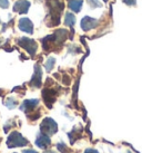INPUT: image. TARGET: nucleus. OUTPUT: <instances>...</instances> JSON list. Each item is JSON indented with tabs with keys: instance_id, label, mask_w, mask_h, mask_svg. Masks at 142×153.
Masks as SVG:
<instances>
[{
	"instance_id": "obj_1",
	"label": "nucleus",
	"mask_w": 142,
	"mask_h": 153,
	"mask_svg": "<svg viewBox=\"0 0 142 153\" xmlns=\"http://www.w3.org/2000/svg\"><path fill=\"white\" fill-rule=\"evenodd\" d=\"M27 144H28V141L26 140L19 132H16V131L12 132L9 135L8 140H7V146H8L9 149L17 148V146H25Z\"/></svg>"
},
{
	"instance_id": "obj_2",
	"label": "nucleus",
	"mask_w": 142,
	"mask_h": 153,
	"mask_svg": "<svg viewBox=\"0 0 142 153\" xmlns=\"http://www.w3.org/2000/svg\"><path fill=\"white\" fill-rule=\"evenodd\" d=\"M40 130H41L42 134H46V135L50 136L57 132L58 125H57V123L52 119L47 117V119H45L42 121L41 125H40Z\"/></svg>"
},
{
	"instance_id": "obj_3",
	"label": "nucleus",
	"mask_w": 142,
	"mask_h": 153,
	"mask_svg": "<svg viewBox=\"0 0 142 153\" xmlns=\"http://www.w3.org/2000/svg\"><path fill=\"white\" fill-rule=\"evenodd\" d=\"M18 44H19V46H21L23 49H26V51H28L31 56H34L36 51H37V44H36L34 40L22 37V38H20L18 40Z\"/></svg>"
},
{
	"instance_id": "obj_4",
	"label": "nucleus",
	"mask_w": 142,
	"mask_h": 153,
	"mask_svg": "<svg viewBox=\"0 0 142 153\" xmlns=\"http://www.w3.org/2000/svg\"><path fill=\"white\" fill-rule=\"evenodd\" d=\"M30 2L28 0H18L13 6V11L18 13H27L29 10Z\"/></svg>"
},
{
	"instance_id": "obj_5",
	"label": "nucleus",
	"mask_w": 142,
	"mask_h": 153,
	"mask_svg": "<svg viewBox=\"0 0 142 153\" xmlns=\"http://www.w3.org/2000/svg\"><path fill=\"white\" fill-rule=\"evenodd\" d=\"M19 29L27 34H32L34 33V24L28 18H21L19 20Z\"/></svg>"
},
{
	"instance_id": "obj_6",
	"label": "nucleus",
	"mask_w": 142,
	"mask_h": 153,
	"mask_svg": "<svg viewBox=\"0 0 142 153\" xmlns=\"http://www.w3.org/2000/svg\"><path fill=\"white\" fill-rule=\"evenodd\" d=\"M97 25H98V20L91 17H84L83 19H82V22H81V28H82L84 31L93 29L94 27H97Z\"/></svg>"
},
{
	"instance_id": "obj_7",
	"label": "nucleus",
	"mask_w": 142,
	"mask_h": 153,
	"mask_svg": "<svg viewBox=\"0 0 142 153\" xmlns=\"http://www.w3.org/2000/svg\"><path fill=\"white\" fill-rule=\"evenodd\" d=\"M41 76H42L41 68L39 67V65H36V66H34V77H32V78H31V81H30V85L39 87V86L41 85Z\"/></svg>"
},
{
	"instance_id": "obj_8",
	"label": "nucleus",
	"mask_w": 142,
	"mask_h": 153,
	"mask_svg": "<svg viewBox=\"0 0 142 153\" xmlns=\"http://www.w3.org/2000/svg\"><path fill=\"white\" fill-rule=\"evenodd\" d=\"M54 93L53 89H49V88H46L43 92H42V96H43V100H45V102H46L47 106L48 107H51V104L54 102Z\"/></svg>"
},
{
	"instance_id": "obj_9",
	"label": "nucleus",
	"mask_w": 142,
	"mask_h": 153,
	"mask_svg": "<svg viewBox=\"0 0 142 153\" xmlns=\"http://www.w3.org/2000/svg\"><path fill=\"white\" fill-rule=\"evenodd\" d=\"M51 141L49 139V136L46 135V134H39L37 137V140H36V144L37 146H39L40 149H46L48 145H50Z\"/></svg>"
},
{
	"instance_id": "obj_10",
	"label": "nucleus",
	"mask_w": 142,
	"mask_h": 153,
	"mask_svg": "<svg viewBox=\"0 0 142 153\" xmlns=\"http://www.w3.org/2000/svg\"><path fill=\"white\" fill-rule=\"evenodd\" d=\"M38 103H39L38 100H27V101L22 103V105L20 106V110L26 112V113H28V112L34 110V107H37Z\"/></svg>"
},
{
	"instance_id": "obj_11",
	"label": "nucleus",
	"mask_w": 142,
	"mask_h": 153,
	"mask_svg": "<svg viewBox=\"0 0 142 153\" xmlns=\"http://www.w3.org/2000/svg\"><path fill=\"white\" fill-rule=\"evenodd\" d=\"M82 6V0H70L69 1V8L72 9L75 13H79Z\"/></svg>"
},
{
	"instance_id": "obj_12",
	"label": "nucleus",
	"mask_w": 142,
	"mask_h": 153,
	"mask_svg": "<svg viewBox=\"0 0 142 153\" xmlns=\"http://www.w3.org/2000/svg\"><path fill=\"white\" fill-rule=\"evenodd\" d=\"M75 22V17L72 15V13H67L66 15V19H64V24L67 26H73Z\"/></svg>"
},
{
	"instance_id": "obj_13",
	"label": "nucleus",
	"mask_w": 142,
	"mask_h": 153,
	"mask_svg": "<svg viewBox=\"0 0 142 153\" xmlns=\"http://www.w3.org/2000/svg\"><path fill=\"white\" fill-rule=\"evenodd\" d=\"M4 105L8 107V108H10V110H12V108H15V107L17 106V101L13 97H9L8 100L4 102Z\"/></svg>"
},
{
	"instance_id": "obj_14",
	"label": "nucleus",
	"mask_w": 142,
	"mask_h": 153,
	"mask_svg": "<svg viewBox=\"0 0 142 153\" xmlns=\"http://www.w3.org/2000/svg\"><path fill=\"white\" fill-rule=\"evenodd\" d=\"M54 62H56V59L54 58H52V57H50L49 59L47 60V63H46V69L48 71V72H50L51 69H52V67H53V65H54Z\"/></svg>"
},
{
	"instance_id": "obj_15",
	"label": "nucleus",
	"mask_w": 142,
	"mask_h": 153,
	"mask_svg": "<svg viewBox=\"0 0 142 153\" xmlns=\"http://www.w3.org/2000/svg\"><path fill=\"white\" fill-rule=\"evenodd\" d=\"M88 4L91 8H97V7H101V4L98 0H88Z\"/></svg>"
},
{
	"instance_id": "obj_16",
	"label": "nucleus",
	"mask_w": 142,
	"mask_h": 153,
	"mask_svg": "<svg viewBox=\"0 0 142 153\" xmlns=\"http://www.w3.org/2000/svg\"><path fill=\"white\" fill-rule=\"evenodd\" d=\"M0 7L1 8H8L9 7V1L8 0H0Z\"/></svg>"
},
{
	"instance_id": "obj_17",
	"label": "nucleus",
	"mask_w": 142,
	"mask_h": 153,
	"mask_svg": "<svg viewBox=\"0 0 142 153\" xmlns=\"http://www.w3.org/2000/svg\"><path fill=\"white\" fill-rule=\"evenodd\" d=\"M125 4H129V6H132V4H135V0H123Z\"/></svg>"
},
{
	"instance_id": "obj_18",
	"label": "nucleus",
	"mask_w": 142,
	"mask_h": 153,
	"mask_svg": "<svg viewBox=\"0 0 142 153\" xmlns=\"http://www.w3.org/2000/svg\"><path fill=\"white\" fill-rule=\"evenodd\" d=\"M22 153H37V151H34V150H23Z\"/></svg>"
},
{
	"instance_id": "obj_19",
	"label": "nucleus",
	"mask_w": 142,
	"mask_h": 153,
	"mask_svg": "<svg viewBox=\"0 0 142 153\" xmlns=\"http://www.w3.org/2000/svg\"><path fill=\"white\" fill-rule=\"evenodd\" d=\"M84 153H99L98 151H96V150H92V149H88L86 150V152Z\"/></svg>"
},
{
	"instance_id": "obj_20",
	"label": "nucleus",
	"mask_w": 142,
	"mask_h": 153,
	"mask_svg": "<svg viewBox=\"0 0 142 153\" xmlns=\"http://www.w3.org/2000/svg\"><path fill=\"white\" fill-rule=\"evenodd\" d=\"M45 153H56V152H53V151H47V152H45Z\"/></svg>"
},
{
	"instance_id": "obj_21",
	"label": "nucleus",
	"mask_w": 142,
	"mask_h": 153,
	"mask_svg": "<svg viewBox=\"0 0 142 153\" xmlns=\"http://www.w3.org/2000/svg\"><path fill=\"white\" fill-rule=\"evenodd\" d=\"M103 1H108V0H103Z\"/></svg>"
}]
</instances>
